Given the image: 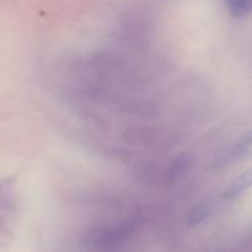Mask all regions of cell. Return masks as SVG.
<instances>
[{
    "mask_svg": "<svg viewBox=\"0 0 252 252\" xmlns=\"http://www.w3.org/2000/svg\"><path fill=\"white\" fill-rule=\"evenodd\" d=\"M252 149V129L246 133L238 143L233 147L230 152V159L238 160L248 154Z\"/></svg>",
    "mask_w": 252,
    "mask_h": 252,
    "instance_id": "cell-3",
    "label": "cell"
},
{
    "mask_svg": "<svg viewBox=\"0 0 252 252\" xmlns=\"http://www.w3.org/2000/svg\"><path fill=\"white\" fill-rule=\"evenodd\" d=\"M229 12L235 17H245L252 14V0H224Z\"/></svg>",
    "mask_w": 252,
    "mask_h": 252,
    "instance_id": "cell-2",
    "label": "cell"
},
{
    "mask_svg": "<svg viewBox=\"0 0 252 252\" xmlns=\"http://www.w3.org/2000/svg\"><path fill=\"white\" fill-rule=\"evenodd\" d=\"M252 186V171H248L245 174L240 175L230 186L226 189V191L223 193L224 199H236L239 196L244 193L246 189H249Z\"/></svg>",
    "mask_w": 252,
    "mask_h": 252,
    "instance_id": "cell-1",
    "label": "cell"
},
{
    "mask_svg": "<svg viewBox=\"0 0 252 252\" xmlns=\"http://www.w3.org/2000/svg\"><path fill=\"white\" fill-rule=\"evenodd\" d=\"M189 164H191V159H189V157H187V155H182V157H180L179 159L174 162L171 169H170V172H169L170 179H176V177H179L180 175L184 174V171L189 166Z\"/></svg>",
    "mask_w": 252,
    "mask_h": 252,
    "instance_id": "cell-5",
    "label": "cell"
},
{
    "mask_svg": "<svg viewBox=\"0 0 252 252\" xmlns=\"http://www.w3.org/2000/svg\"><path fill=\"white\" fill-rule=\"evenodd\" d=\"M209 208L207 206H199L197 208H194L193 211L189 213V225H198V224L203 223L207 218L209 217Z\"/></svg>",
    "mask_w": 252,
    "mask_h": 252,
    "instance_id": "cell-4",
    "label": "cell"
}]
</instances>
